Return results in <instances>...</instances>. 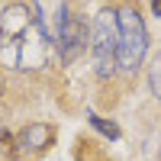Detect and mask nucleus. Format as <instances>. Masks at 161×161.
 Instances as JSON below:
<instances>
[{
  "instance_id": "obj_1",
  "label": "nucleus",
  "mask_w": 161,
  "mask_h": 161,
  "mask_svg": "<svg viewBox=\"0 0 161 161\" xmlns=\"http://www.w3.org/2000/svg\"><path fill=\"white\" fill-rule=\"evenodd\" d=\"M48 32L42 29L39 16L13 3L0 16V68L10 71H39L48 61Z\"/></svg>"
},
{
  "instance_id": "obj_2",
  "label": "nucleus",
  "mask_w": 161,
  "mask_h": 161,
  "mask_svg": "<svg viewBox=\"0 0 161 161\" xmlns=\"http://www.w3.org/2000/svg\"><path fill=\"white\" fill-rule=\"evenodd\" d=\"M116 23H119V52H116V68L132 74L142 64L145 52H148V32L139 16L136 7H123L116 10Z\"/></svg>"
},
{
  "instance_id": "obj_3",
  "label": "nucleus",
  "mask_w": 161,
  "mask_h": 161,
  "mask_svg": "<svg viewBox=\"0 0 161 161\" xmlns=\"http://www.w3.org/2000/svg\"><path fill=\"white\" fill-rule=\"evenodd\" d=\"M116 52H119V23L113 10H100L93 16L90 26V55H93V68L100 77H113L116 68Z\"/></svg>"
},
{
  "instance_id": "obj_4",
  "label": "nucleus",
  "mask_w": 161,
  "mask_h": 161,
  "mask_svg": "<svg viewBox=\"0 0 161 161\" xmlns=\"http://www.w3.org/2000/svg\"><path fill=\"white\" fill-rule=\"evenodd\" d=\"M55 45H58L61 61L71 64L80 52H84V45H87V26L80 23L77 16H68L64 26H61V32H58V39H55Z\"/></svg>"
},
{
  "instance_id": "obj_5",
  "label": "nucleus",
  "mask_w": 161,
  "mask_h": 161,
  "mask_svg": "<svg viewBox=\"0 0 161 161\" xmlns=\"http://www.w3.org/2000/svg\"><path fill=\"white\" fill-rule=\"evenodd\" d=\"M32 13L39 16V23H42V29L48 32V39H52V42L58 39V32H61L64 19L71 16L64 0H32Z\"/></svg>"
},
{
  "instance_id": "obj_6",
  "label": "nucleus",
  "mask_w": 161,
  "mask_h": 161,
  "mask_svg": "<svg viewBox=\"0 0 161 161\" xmlns=\"http://www.w3.org/2000/svg\"><path fill=\"white\" fill-rule=\"evenodd\" d=\"M52 136H55V132H52V126H45V123H32L29 129H23L19 132V139H16V145L19 148L16 152H42V148H48L52 145Z\"/></svg>"
},
{
  "instance_id": "obj_7",
  "label": "nucleus",
  "mask_w": 161,
  "mask_h": 161,
  "mask_svg": "<svg viewBox=\"0 0 161 161\" xmlns=\"http://www.w3.org/2000/svg\"><path fill=\"white\" fill-rule=\"evenodd\" d=\"M148 84H152V93L161 100V52H158V58L152 61V68H148Z\"/></svg>"
},
{
  "instance_id": "obj_8",
  "label": "nucleus",
  "mask_w": 161,
  "mask_h": 161,
  "mask_svg": "<svg viewBox=\"0 0 161 161\" xmlns=\"http://www.w3.org/2000/svg\"><path fill=\"white\" fill-rule=\"evenodd\" d=\"M90 123L97 126L100 132H106V136H110V139H119V129H116V126L110 123V119H100V116H90Z\"/></svg>"
},
{
  "instance_id": "obj_9",
  "label": "nucleus",
  "mask_w": 161,
  "mask_h": 161,
  "mask_svg": "<svg viewBox=\"0 0 161 161\" xmlns=\"http://www.w3.org/2000/svg\"><path fill=\"white\" fill-rule=\"evenodd\" d=\"M152 10H155V13H161V0H152Z\"/></svg>"
}]
</instances>
